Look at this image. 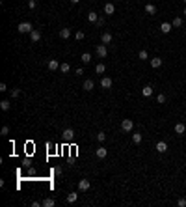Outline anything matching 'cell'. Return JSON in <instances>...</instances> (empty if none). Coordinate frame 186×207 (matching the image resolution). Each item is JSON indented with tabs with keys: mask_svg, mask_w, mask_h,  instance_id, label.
I'll return each instance as SVG.
<instances>
[{
	"mask_svg": "<svg viewBox=\"0 0 186 207\" xmlns=\"http://www.w3.org/2000/svg\"><path fill=\"white\" fill-rule=\"evenodd\" d=\"M17 30L21 32V34H30V32L34 30V28H32V22H28V21H26V22H21V25L17 26Z\"/></svg>",
	"mask_w": 186,
	"mask_h": 207,
	"instance_id": "6da1fadb",
	"label": "cell"
},
{
	"mask_svg": "<svg viewBox=\"0 0 186 207\" xmlns=\"http://www.w3.org/2000/svg\"><path fill=\"white\" fill-rule=\"evenodd\" d=\"M132 129H134V121H132V119H123V121H121V131L130 133Z\"/></svg>",
	"mask_w": 186,
	"mask_h": 207,
	"instance_id": "7a4b0ae2",
	"label": "cell"
},
{
	"mask_svg": "<svg viewBox=\"0 0 186 207\" xmlns=\"http://www.w3.org/2000/svg\"><path fill=\"white\" fill-rule=\"evenodd\" d=\"M89 187H91V183H89V179H80V181H78V190H82V192H86V190H89Z\"/></svg>",
	"mask_w": 186,
	"mask_h": 207,
	"instance_id": "3957f363",
	"label": "cell"
},
{
	"mask_svg": "<svg viewBox=\"0 0 186 207\" xmlns=\"http://www.w3.org/2000/svg\"><path fill=\"white\" fill-rule=\"evenodd\" d=\"M101 88L110 90V88H112V78H110V77H102L101 78Z\"/></svg>",
	"mask_w": 186,
	"mask_h": 207,
	"instance_id": "277c9868",
	"label": "cell"
},
{
	"mask_svg": "<svg viewBox=\"0 0 186 207\" xmlns=\"http://www.w3.org/2000/svg\"><path fill=\"white\" fill-rule=\"evenodd\" d=\"M95 52H97V56H99V58H104L106 54H108V50H106V45H97Z\"/></svg>",
	"mask_w": 186,
	"mask_h": 207,
	"instance_id": "5b68a950",
	"label": "cell"
},
{
	"mask_svg": "<svg viewBox=\"0 0 186 207\" xmlns=\"http://www.w3.org/2000/svg\"><path fill=\"white\" fill-rule=\"evenodd\" d=\"M171 30H173L171 22H162V25H160V32H162V34H169Z\"/></svg>",
	"mask_w": 186,
	"mask_h": 207,
	"instance_id": "8992f818",
	"label": "cell"
},
{
	"mask_svg": "<svg viewBox=\"0 0 186 207\" xmlns=\"http://www.w3.org/2000/svg\"><path fill=\"white\" fill-rule=\"evenodd\" d=\"M82 88H84L86 91H91V90L95 88V82L91 80V78H86V80H84V84H82Z\"/></svg>",
	"mask_w": 186,
	"mask_h": 207,
	"instance_id": "52a82bcc",
	"label": "cell"
},
{
	"mask_svg": "<svg viewBox=\"0 0 186 207\" xmlns=\"http://www.w3.org/2000/svg\"><path fill=\"white\" fill-rule=\"evenodd\" d=\"M60 65H62V63L58 62V60H49V63H47V67H49L50 71H56V69H60Z\"/></svg>",
	"mask_w": 186,
	"mask_h": 207,
	"instance_id": "ba28073f",
	"label": "cell"
},
{
	"mask_svg": "<svg viewBox=\"0 0 186 207\" xmlns=\"http://www.w3.org/2000/svg\"><path fill=\"white\" fill-rule=\"evenodd\" d=\"M110 41H112V34H110V32H104V34L101 35V43L102 45H108Z\"/></svg>",
	"mask_w": 186,
	"mask_h": 207,
	"instance_id": "9c48e42d",
	"label": "cell"
},
{
	"mask_svg": "<svg viewBox=\"0 0 186 207\" xmlns=\"http://www.w3.org/2000/svg\"><path fill=\"white\" fill-rule=\"evenodd\" d=\"M104 13H106V15H114V13H116V6H114L112 2H108V4L104 6Z\"/></svg>",
	"mask_w": 186,
	"mask_h": 207,
	"instance_id": "30bf717a",
	"label": "cell"
},
{
	"mask_svg": "<svg viewBox=\"0 0 186 207\" xmlns=\"http://www.w3.org/2000/svg\"><path fill=\"white\" fill-rule=\"evenodd\" d=\"M156 151H158V153H166V151H168V144H166L164 140H160L156 144Z\"/></svg>",
	"mask_w": 186,
	"mask_h": 207,
	"instance_id": "8fae6325",
	"label": "cell"
},
{
	"mask_svg": "<svg viewBox=\"0 0 186 207\" xmlns=\"http://www.w3.org/2000/svg\"><path fill=\"white\" fill-rule=\"evenodd\" d=\"M95 155H97L99 159H104L106 155H108V149H106V148H102V146H101V148H97V151H95Z\"/></svg>",
	"mask_w": 186,
	"mask_h": 207,
	"instance_id": "7c38bea8",
	"label": "cell"
},
{
	"mask_svg": "<svg viewBox=\"0 0 186 207\" xmlns=\"http://www.w3.org/2000/svg\"><path fill=\"white\" fill-rule=\"evenodd\" d=\"M30 39H32V41H39V39H41V32H39V30H32L30 32Z\"/></svg>",
	"mask_w": 186,
	"mask_h": 207,
	"instance_id": "4fadbf2b",
	"label": "cell"
},
{
	"mask_svg": "<svg viewBox=\"0 0 186 207\" xmlns=\"http://www.w3.org/2000/svg\"><path fill=\"white\" fill-rule=\"evenodd\" d=\"M62 134H63V138H65V140H73V136H74V131H73V129H65Z\"/></svg>",
	"mask_w": 186,
	"mask_h": 207,
	"instance_id": "5bb4252c",
	"label": "cell"
},
{
	"mask_svg": "<svg viewBox=\"0 0 186 207\" xmlns=\"http://www.w3.org/2000/svg\"><path fill=\"white\" fill-rule=\"evenodd\" d=\"M145 13H149V15H155V13H156V7H155V4H145Z\"/></svg>",
	"mask_w": 186,
	"mask_h": 207,
	"instance_id": "9a60e30c",
	"label": "cell"
},
{
	"mask_svg": "<svg viewBox=\"0 0 186 207\" xmlns=\"http://www.w3.org/2000/svg\"><path fill=\"white\" fill-rule=\"evenodd\" d=\"M184 131H186V125H184V123H175V133H177V134H184Z\"/></svg>",
	"mask_w": 186,
	"mask_h": 207,
	"instance_id": "2e32d148",
	"label": "cell"
},
{
	"mask_svg": "<svg viewBox=\"0 0 186 207\" xmlns=\"http://www.w3.org/2000/svg\"><path fill=\"white\" fill-rule=\"evenodd\" d=\"M141 95H143V97H151V95H153V88H151V86H143Z\"/></svg>",
	"mask_w": 186,
	"mask_h": 207,
	"instance_id": "e0dca14e",
	"label": "cell"
},
{
	"mask_svg": "<svg viewBox=\"0 0 186 207\" xmlns=\"http://www.w3.org/2000/svg\"><path fill=\"white\" fill-rule=\"evenodd\" d=\"M41 205H43V207H54V205H56V202H54L52 198H47V200L41 202Z\"/></svg>",
	"mask_w": 186,
	"mask_h": 207,
	"instance_id": "ac0fdd59",
	"label": "cell"
},
{
	"mask_svg": "<svg viewBox=\"0 0 186 207\" xmlns=\"http://www.w3.org/2000/svg\"><path fill=\"white\" fill-rule=\"evenodd\" d=\"M76 200H78V194H76V192H71V194H67V204H74Z\"/></svg>",
	"mask_w": 186,
	"mask_h": 207,
	"instance_id": "d6986e66",
	"label": "cell"
},
{
	"mask_svg": "<svg viewBox=\"0 0 186 207\" xmlns=\"http://www.w3.org/2000/svg\"><path fill=\"white\" fill-rule=\"evenodd\" d=\"M104 71H106V65H104V63H97V65H95V73H97V75H102Z\"/></svg>",
	"mask_w": 186,
	"mask_h": 207,
	"instance_id": "ffe728a7",
	"label": "cell"
},
{
	"mask_svg": "<svg viewBox=\"0 0 186 207\" xmlns=\"http://www.w3.org/2000/svg\"><path fill=\"white\" fill-rule=\"evenodd\" d=\"M60 37H62V39L71 37V30H69V28H62V30H60Z\"/></svg>",
	"mask_w": 186,
	"mask_h": 207,
	"instance_id": "44dd1931",
	"label": "cell"
},
{
	"mask_svg": "<svg viewBox=\"0 0 186 207\" xmlns=\"http://www.w3.org/2000/svg\"><path fill=\"white\" fill-rule=\"evenodd\" d=\"M171 25H173V28H181V26H183V19L181 17H175L171 21Z\"/></svg>",
	"mask_w": 186,
	"mask_h": 207,
	"instance_id": "7402d4cb",
	"label": "cell"
},
{
	"mask_svg": "<svg viewBox=\"0 0 186 207\" xmlns=\"http://www.w3.org/2000/svg\"><path fill=\"white\" fill-rule=\"evenodd\" d=\"M160 65H162V60L158 58V56L151 60V67H155V69H158V67H160Z\"/></svg>",
	"mask_w": 186,
	"mask_h": 207,
	"instance_id": "603a6c76",
	"label": "cell"
},
{
	"mask_svg": "<svg viewBox=\"0 0 186 207\" xmlns=\"http://www.w3.org/2000/svg\"><path fill=\"white\" fill-rule=\"evenodd\" d=\"M88 21H91V22H97V21H99V15L95 13V11H89V13H88Z\"/></svg>",
	"mask_w": 186,
	"mask_h": 207,
	"instance_id": "cb8c5ba5",
	"label": "cell"
},
{
	"mask_svg": "<svg viewBox=\"0 0 186 207\" xmlns=\"http://www.w3.org/2000/svg\"><path fill=\"white\" fill-rule=\"evenodd\" d=\"M9 106H11V103L7 101V99H4V101H0V108H2V110H9Z\"/></svg>",
	"mask_w": 186,
	"mask_h": 207,
	"instance_id": "d4e9b609",
	"label": "cell"
},
{
	"mask_svg": "<svg viewBox=\"0 0 186 207\" xmlns=\"http://www.w3.org/2000/svg\"><path fill=\"white\" fill-rule=\"evenodd\" d=\"M132 142L134 144H140L141 142V133H132Z\"/></svg>",
	"mask_w": 186,
	"mask_h": 207,
	"instance_id": "484cf974",
	"label": "cell"
},
{
	"mask_svg": "<svg viewBox=\"0 0 186 207\" xmlns=\"http://www.w3.org/2000/svg\"><path fill=\"white\" fill-rule=\"evenodd\" d=\"M82 62H84V63H89V62H91V54H89V52H84V54H82Z\"/></svg>",
	"mask_w": 186,
	"mask_h": 207,
	"instance_id": "4316f807",
	"label": "cell"
},
{
	"mask_svg": "<svg viewBox=\"0 0 186 207\" xmlns=\"http://www.w3.org/2000/svg\"><path fill=\"white\" fill-rule=\"evenodd\" d=\"M60 71H62V73H69V71H71V65H69V63H62V65H60Z\"/></svg>",
	"mask_w": 186,
	"mask_h": 207,
	"instance_id": "83f0119b",
	"label": "cell"
},
{
	"mask_svg": "<svg viewBox=\"0 0 186 207\" xmlns=\"http://www.w3.org/2000/svg\"><path fill=\"white\" fill-rule=\"evenodd\" d=\"M156 101H158V105H164V103H166V95L164 93H158L156 95Z\"/></svg>",
	"mask_w": 186,
	"mask_h": 207,
	"instance_id": "f1b7e54d",
	"label": "cell"
},
{
	"mask_svg": "<svg viewBox=\"0 0 186 207\" xmlns=\"http://www.w3.org/2000/svg\"><path fill=\"white\" fill-rule=\"evenodd\" d=\"M97 140H99V142H101V144H102V142H104V140H106V134H104V133H102V131H101V133H97Z\"/></svg>",
	"mask_w": 186,
	"mask_h": 207,
	"instance_id": "f546056e",
	"label": "cell"
},
{
	"mask_svg": "<svg viewBox=\"0 0 186 207\" xmlns=\"http://www.w3.org/2000/svg\"><path fill=\"white\" fill-rule=\"evenodd\" d=\"M138 56H140V60H147L149 54H147V50H140V54H138Z\"/></svg>",
	"mask_w": 186,
	"mask_h": 207,
	"instance_id": "4dcf8cb0",
	"label": "cell"
},
{
	"mask_svg": "<svg viewBox=\"0 0 186 207\" xmlns=\"http://www.w3.org/2000/svg\"><path fill=\"white\" fill-rule=\"evenodd\" d=\"M7 133H9V127H7V125H4V127H2V131H0V134H2V136H6Z\"/></svg>",
	"mask_w": 186,
	"mask_h": 207,
	"instance_id": "1f68e13d",
	"label": "cell"
},
{
	"mask_svg": "<svg viewBox=\"0 0 186 207\" xmlns=\"http://www.w3.org/2000/svg\"><path fill=\"white\" fill-rule=\"evenodd\" d=\"M19 95H21V90L19 88H15L13 91H11V97H19Z\"/></svg>",
	"mask_w": 186,
	"mask_h": 207,
	"instance_id": "d6a6232c",
	"label": "cell"
},
{
	"mask_svg": "<svg viewBox=\"0 0 186 207\" xmlns=\"http://www.w3.org/2000/svg\"><path fill=\"white\" fill-rule=\"evenodd\" d=\"M74 37H76L78 41H80V39H84V32H76V34H74Z\"/></svg>",
	"mask_w": 186,
	"mask_h": 207,
	"instance_id": "836d02e7",
	"label": "cell"
},
{
	"mask_svg": "<svg viewBox=\"0 0 186 207\" xmlns=\"http://www.w3.org/2000/svg\"><path fill=\"white\" fill-rule=\"evenodd\" d=\"M177 205H179V207H186V200H184V198H181V200L177 202Z\"/></svg>",
	"mask_w": 186,
	"mask_h": 207,
	"instance_id": "e575fe53",
	"label": "cell"
},
{
	"mask_svg": "<svg viewBox=\"0 0 186 207\" xmlns=\"http://www.w3.org/2000/svg\"><path fill=\"white\" fill-rule=\"evenodd\" d=\"M35 6H37V4H35V0H28V7H30V10H34Z\"/></svg>",
	"mask_w": 186,
	"mask_h": 207,
	"instance_id": "d590c367",
	"label": "cell"
},
{
	"mask_svg": "<svg viewBox=\"0 0 186 207\" xmlns=\"http://www.w3.org/2000/svg\"><path fill=\"white\" fill-rule=\"evenodd\" d=\"M54 174H56V176H62V168H60V166H56V168H54Z\"/></svg>",
	"mask_w": 186,
	"mask_h": 207,
	"instance_id": "8d00e7d4",
	"label": "cell"
},
{
	"mask_svg": "<svg viewBox=\"0 0 186 207\" xmlns=\"http://www.w3.org/2000/svg\"><path fill=\"white\" fill-rule=\"evenodd\" d=\"M97 25H99V26H102V25H104V19H102V17H99V21H97Z\"/></svg>",
	"mask_w": 186,
	"mask_h": 207,
	"instance_id": "74e56055",
	"label": "cell"
},
{
	"mask_svg": "<svg viewBox=\"0 0 186 207\" xmlns=\"http://www.w3.org/2000/svg\"><path fill=\"white\" fill-rule=\"evenodd\" d=\"M6 90H7V86H6V84L2 82V84H0V91H6Z\"/></svg>",
	"mask_w": 186,
	"mask_h": 207,
	"instance_id": "f35d334b",
	"label": "cell"
},
{
	"mask_svg": "<svg viewBox=\"0 0 186 207\" xmlns=\"http://www.w3.org/2000/svg\"><path fill=\"white\" fill-rule=\"evenodd\" d=\"M78 2H80V0H71V4H78Z\"/></svg>",
	"mask_w": 186,
	"mask_h": 207,
	"instance_id": "ab89813d",
	"label": "cell"
},
{
	"mask_svg": "<svg viewBox=\"0 0 186 207\" xmlns=\"http://www.w3.org/2000/svg\"><path fill=\"white\" fill-rule=\"evenodd\" d=\"M184 15H186V7H184Z\"/></svg>",
	"mask_w": 186,
	"mask_h": 207,
	"instance_id": "60d3db41",
	"label": "cell"
},
{
	"mask_svg": "<svg viewBox=\"0 0 186 207\" xmlns=\"http://www.w3.org/2000/svg\"><path fill=\"white\" fill-rule=\"evenodd\" d=\"M184 4H186V0H184Z\"/></svg>",
	"mask_w": 186,
	"mask_h": 207,
	"instance_id": "b9f144b4",
	"label": "cell"
}]
</instances>
